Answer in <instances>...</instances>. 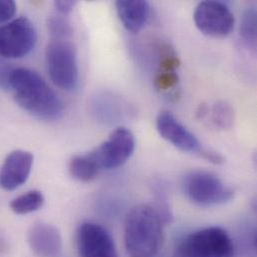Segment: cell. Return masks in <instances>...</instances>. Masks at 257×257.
Listing matches in <instances>:
<instances>
[{"label":"cell","mask_w":257,"mask_h":257,"mask_svg":"<svg viewBox=\"0 0 257 257\" xmlns=\"http://www.w3.org/2000/svg\"><path fill=\"white\" fill-rule=\"evenodd\" d=\"M44 201L42 192L34 189L14 198L10 202V208L14 213L24 215L39 210L43 206Z\"/></svg>","instance_id":"obj_16"},{"label":"cell","mask_w":257,"mask_h":257,"mask_svg":"<svg viewBox=\"0 0 257 257\" xmlns=\"http://www.w3.org/2000/svg\"><path fill=\"white\" fill-rule=\"evenodd\" d=\"M257 14L254 7H248L241 19L240 35L247 46L255 48L256 46Z\"/></svg>","instance_id":"obj_17"},{"label":"cell","mask_w":257,"mask_h":257,"mask_svg":"<svg viewBox=\"0 0 257 257\" xmlns=\"http://www.w3.org/2000/svg\"><path fill=\"white\" fill-rule=\"evenodd\" d=\"M33 160L29 151L17 149L10 152L0 167V187L13 191L23 185L31 173Z\"/></svg>","instance_id":"obj_10"},{"label":"cell","mask_w":257,"mask_h":257,"mask_svg":"<svg viewBox=\"0 0 257 257\" xmlns=\"http://www.w3.org/2000/svg\"><path fill=\"white\" fill-rule=\"evenodd\" d=\"M184 191L191 202L202 207L225 204L234 196L233 190L218 176L201 170L186 176Z\"/></svg>","instance_id":"obj_5"},{"label":"cell","mask_w":257,"mask_h":257,"mask_svg":"<svg viewBox=\"0 0 257 257\" xmlns=\"http://www.w3.org/2000/svg\"><path fill=\"white\" fill-rule=\"evenodd\" d=\"M51 39H69L72 36V27L61 15L51 16L47 22Z\"/></svg>","instance_id":"obj_18"},{"label":"cell","mask_w":257,"mask_h":257,"mask_svg":"<svg viewBox=\"0 0 257 257\" xmlns=\"http://www.w3.org/2000/svg\"><path fill=\"white\" fill-rule=\"evenodd\" d=\"M5 88H9L17 104L30 115L42 120H56L63 114V103L48 83L34 70L9 69Z\"/></svg>","instance_id":"obj_1"},{"label":"cell","mask_w":257,"mask_h":257,"mask_svg":"<svg viewBox=\"0 0 257 257\" xmlns=\"http://www.w3.org/2000/svg\"><path fill=\"white\" fill-rule=\"evenodd\" d=\"M37 32L27 17H19L0 26V56L22 58L36 45Z\"/></svg>","instance_id":"obj_6"},{"label":"cell","mask_w":257,"mask_h":257,"mask_svg":"<svg viewBox=\"0 0 257 257\" xmlns=\"http://www.w3.org/2000/svg\"><path fill=\"white\" fill-rule=\"evenodd\" d=\"M45 63L51 81L58 88L65 91L77 88V50L69 39H51L45 50Z\"/></svg>","instance_id":"obj_3"},{"label":"cell","mask_w":257,"mask_h":257,"mask_svg":"<svg viewBox=\"0 0 257 257\" xmlns=\"http://www.w3.org/2000/svg\"><path fill=\"white\" fill-rule=\"evenodd\" d=\"M116 11L123 26L130 32L140 31L150 18V5L142 0H121L115 3Z\"/></svg>","instance_id":"obj_13"},{"label":"cell","mask_w":257,"mask_h":257,"mask_svg":"<svg viewBox=\"0 0 257 257\" xmlns=\"http://www.w3.org/2000/svg\"><path fill=\"white\" fill-rule=\"evenodd\" d=\"M154 82L159 90H167L176 85L178 76L175 71H158Z\"/></svg>","instance_id":"obj_19"},{"label":"cell","mask_w":257,"mask_h":257,"mask_svg":"<svg viewBox=\"0 0 257 257\" xmlns=\"http://www.w3.org/2000/svg\"><path fill=\"white\" fill-rule=\"evenodd\" d=\"M198 120H204L215 128L229 129L234 121V111L231 106L223 101L211 105L201 104L196 112Z\"/></svg>","instance_id":"obj_14"},{"label":"cell","mask_w":257,"mask_h":257,"mask_svg":"<svg viewBox=\"0 0 257 257\" xmlns=\"http://www.w3.org/2000/svg\"><path fill=\"white\" fill-rule=\"evenodd\" d=\"M17 5L12 0H0V23L10 21L16 13Z\"/></svg>","instance_id":"obj_20"},{"label":"cell","mask_w":257,"mask_h":257,"mask_svg":"<svg viewBox=\"0 0 257 257\" xmlns=\"http://www.w3.org/2000/svg\"><path fill=\"white\" fill-rule=\"evenodd\" d=\"M197 29L204 35L221 38L229 35L235 23V18L229 7L220 1H202L193 13Z\"/></svg>","instance_id":"obj_7"},{"label":"cell","mask_w":257,"mask_h":257,"mask_svg":"<svg viewBox=\"0 0 257 257\" xmlns=\"http://www.w3.org/2000/svg\"><path fill=\"white\" fill-rule=\"evenodd\" d=\"M231 237L221 227H207L183 237L177 244L174 257H233Z\"/></svg>","instance_id":"obj_4"},{"label":"cell","mask_w":257,"mask_h":257,"mask_svg":"<svg viewBox=\"0 0 257 257\" xmlns=\"http://www.w3.org/2000/svg\"><path fill=\"white\" fill-rule=\"evenodd\" d=\"M77 4L76 1H55L54 2V7L56 9V11L61 15V16H64V15H67L69 14L73 8L75 7V5Z\"/></svg>","instance_id":"obj_21"},{"label":"cell","mask_w":257,"mask_h":257,"mask_svg":"<svg viewBox=\"0 0 257 257\" xmlns=\"http://www.w3.org/2000/svg\"><path fill=\"white\" fill-rule=\"evenodd\" d=\"M198 154L202 158L208 160L209 162H211L213 164H220L223 162V157L219 153H217L213 150H210V149H206V148L202 147Z\"/></svg>","instance_id":"obj_22"},{"label":"cell","mask_w":257,"mask_h":257,"mask_svg":"<svg viewBox=\"0 0 257 257\" xmlns=\"http://www.w3.org/2000/svg\"><path fill=\"white\" fill-rule=\"evenodd\" d=\"M159 135L183 152L199 153L202 146L196 136L182 125L170 112H160L156 118Z\"/></svg>","instance_id":"obj_11"},{"label":"cell","mask_w":257,"mask_h":257,"mask_svg":"<svg viewBox=\"0 0 257 257\" xmlns=\"http://www.w3.org/2000/svg\"><path fill=\"white\" fill-rule=\"evenodd\" d=\"M163 220L148 204L129 210L124 222V242L129 257H155L163 241Z\"/></svg>","instance_id":"obj_2"},{"label":"cell","mask_w":257,"mask_h":257,"mask_svg":"<svg viewBox=\"0 0 257 257\" xmlns=\"http://www.w3.org/2000/svg\"><path fill=\"white\" fill-rule=\"evenodd\" d=\"M28 244L37 257H59L62 253L63 243L60 231L54 225L37 222L28 232Z\"/></svg>","instance_id":"obj_12"},{"label":"cell","mask_w":257,"mask_h":257,"mask_svg":"<svg viewBox=\"0 0 257 257\" xmlns=\"http://www.w3.org/2000/svg\"><path fill=\"white\" fill-rule=\"evenodd\" d=\"M70 175L81 182H89L93 180L100 171L91 152L83 155H75L69 161Z\"/></svg>","instance_id":"obj_15"},{"label":"cell","mask_w":257,"mask_h":257,"mask_svg":"<svg viewBox=\"0 0 257 257\" xmlns=\"http://www.w3.org/2000/svg\"><path fill=\"white\" fill-rule=\"evenodd\" d=\"M134 134L125 127L115 129L107 140L91 151L101 169H115L122 166L134 152Z\"/></svg>","instance_id":"obj_8"},{"label":"cell","mask_w":257,"mask_h":257,"mask_svg":"<svg viewBox=\"0 0 257 257\" xmlns=\"http://www.w3.org/2000/svg\"><path fill=\"white\" fill-rule=\"evenodd\" d=\"M79 257H119L110 233L94 222L82 223L76 233Z\"/></svg>","instance_id":"obj_9"}]
</instances>
